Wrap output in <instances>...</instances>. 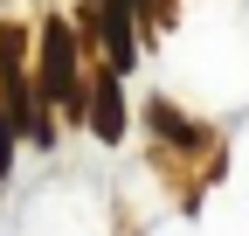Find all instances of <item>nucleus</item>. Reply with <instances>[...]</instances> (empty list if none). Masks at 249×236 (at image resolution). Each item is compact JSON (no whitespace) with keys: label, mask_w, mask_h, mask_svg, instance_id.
Wrapping results in <instances>:
<instances>
[{"label":"nucleus","mask_w":249,"mask_h":236,"mask_svg":"<svg viewBox=\"0 0 249 236\" xmlns=\"http://www.w3.org/2000/svg\"><path fill=\"white\" fill-rule=\"evenodd\" d=\"M42 98H49L62 118H90V104H83V70H76V28L62 21V14L42 28Z\"/></svg>","instance_id":"f257e3e1"},{"label":"nucleus","mask_w":249,"mask_h":236,"mask_svg":"<svg viewBox=\"0 0 249 236\" xmlns=\"http://www.w3.org/2000/svg\"><path fill=\"white\" fill-rule=\"evenodd\" d=\"M118 77L124 70H104L97 83H90V132H97L104 146L124 139V91H118Z\"/></svg>","instance_id":"f03ea898"},{"label":"nucleus","mask_w":249,"mask_h":236,"mask_svg":"<svg viewBox=\"0 0 249 236\" xmlns=\"http://www.w3.org/2000/svg\"><path fill=\"white\" fill-rule=\"evenodd\" d=\"M14 132H21V125H14V111L0 104V181L14 174Z\"/></svg>","instance_id":"7ed1b4c3"},{"label":"nucleus","mask_w":249,"mask_h":236,"mask_svg":"<svg viewBox=\"0 0 249 236\" xmlns=\"http://www.w3.org/2000/svg\"><path fill=\"white\" fill-rule=\"evenodd\" d=\"M152 7H160V14H166V0H152Z\"/></svg>","instance_id":"20e7f679"}]
</instances>
